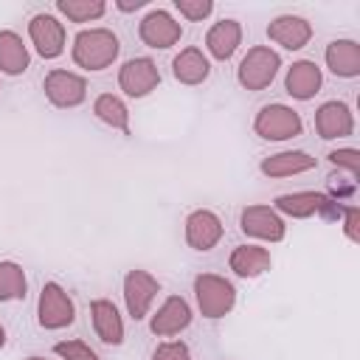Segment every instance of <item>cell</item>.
Listing matches in <instances>:
<instances>
[{"label": "cell", "mask_w": 360, "mask_h": 360, "mask_svg": "<svg viewBox=\"0 0 360 360\" xmlns=\"http://www.w3.org/2000/svg\"><path fill=\"white\" fill-rule=\"evenodd\" d=\"M121 42L110 28H84L73 37L70 56L84 70H104L118 59Z\"/></svg>", "instance_id": "obj_1"}, {"label": "cell", "mask_w": 360, "mask_h": 360, "mask_svg": "<svg viewBox=\"0 0 360 360\" xmlns=\"http://www.w3.org/2000/svg\"><path fill=\"white\" fill-rule=\"evenodd\" d=\"M194 298L202 318H225L236 304V287L217 273H200L194 278Z\"/></svg>", "instance_id": "obj_2"}, {"label": "cell", "mask_w": 360, "mask_h": 360, "mask_svg": "<svg viewBox=\"0 0 360 360\" xmlns=\"http://www.w3.org/2000/svg\"><path fill=\"white\" fill-rule=\"evenodd\" d=\"M278 68H281V56L270 45H253L236 68V82L245 90H264L276 79Z\"/></svg>", "instance_id": "obj_3"}, {"label": "cell", "mask_w": 360, "mask_h": 360, "mask_svg": "<svg viewBox=\"0 0 360 360\" xmlns=\"http://www.w3.org/2000/svg\"><path fill=\"white\" fill-rule=\"evenodd\" d=\"M37 321L42 329H65L76 321V304L68 295V290L56 281H45L39 290V301H37Z\"/></svg>", "instance_id": "obj_4"}, {"label": "cell", "mask_w": 360, "mask_h": 360, "mask_svg": "<svg viewBox=\"0 0 360 360\" xmlns=\"http://www.w3.org/2000/svg\"><path fill=\"white\" fill-rule=\"evenodd\" d=\"M304 129L301 115L287 104H264L253 118V132L262 141H290Z\"/></svg>", "instance_id": "obj_5"}, {"label": "cell", "mask_w": 360, "mask_h": 360, "mask_svg": "<svg viewBox=\"0 0 360 360\" xmlns=\"http://www.w3.org/2000/svg\"><path fill=\"white\" fill-rule=\"evenodd\" d=\"M42 90H45V98L59 107V110H73L79 107L84 98H87V79L73 73V70H65V68H53L45 82H42Z\"/></svg>", "instance_id": "obj_6"}, {"label": "cell", "mask_w": 360, "mask_h": 360, "mask_svg": "<svg viewBox=\"0 0 360 360\" xmlns=\"http://www.w3.org/2000/svg\"><path fill=\"white\" fill-rule=\"evenodd\" d=\"M273 211L292 219H307L312 214H343V205H338L335 197H326L321 191H290L276 197Z\"/></svg>", "instance_id": "obj_7"}, {"label": "cell", "mask_w": 360, "mask_h": 360, "mask_svg": "<svg viewBox=\"0 0 360 360\" xmlns=\"http://www.w3.org/2000/svg\"><path fill=\"white\" fill-rule=\"evenodd\" d=\"M160 292V281L146 270H129L124 276V304L132 321H143Z\"/></svg>", "instance_id": "obj_8"}, {"label": "cell", "mask_w": 360, "mask_h": 360, "mask_svg": "<svg viewBox=\"0 0 360 360\" xmlns=\"http://www.w3.org/2000/svg\"><path fill=\"white\" fill-rule=\"evenodd\" d=\"M138 37L146 48L155 51H166L172 45L180 42L183 37V25L166 11V8H152L149 14H143V20L138 22Z\"/></svg>", "instance_id": "obj_9"}, {"label": "cell", "mask_w": 360, "mask_h": 360, "mask_svg": "<svg viewBox=\"0 0 360 360\" xmlns=\"http://www.w3.org/2000/svg\"><path fill=\"white\" fill-rule=\"evenodd\" d=\"M160 84V70L149 56H135L127 59L118 70V87L129 98H143Z\"/></svg>", "instance_id": "obj_10"}, {"label": "cell", "mask_w": 360, "mask_h": 360, "mask_svg": "<svg viewBox=\"0 0 360 360\" xmlns=\"http://www.w3.org/2000/svg\"><path fill=\"white\" fill-rule=\"evenodd\" d=\"M239 228L245 236L262 242H281L287 236V225L281 214H276L270 205H245L239 214Z\"/></svg>", "instance_id": "obj_11"}, {"label": "cell", "mask_w": 360, "mask_h": 360, "mask_svg": "<svg viewBox=\"0 0 360 360\" xmlns=\"http://www.w3.org/2000/svg\"><path fill=\"white\" fill-rule=\"evenodd\" d=\"M28 37H31V45L37 48V53L42 59H56L65 53V25L48 11H39L31 17Z\"/></svg>", "instance_id": "obj_12"}, {"label": "cell", "mask_w": 360, "mask_h": 360, "mask_svg": "<svg viewBox=\"0 0 360 360\" xmlns=\"http://www.w3.org/2000/svg\"><path fill=\"white\" fill-rule=\"evenodd\" d=\"M222 239V219L208 208H194L186 217V245L197 253H208Z\"/></svg>", "instance_id": "obj_13"}, {"label": "cell", "mask_w": 360, "mask_h": 360, "mask_svg": "<svg viewBox=\"0 0 360 360\" xmlns=\"http://www.w3.org/2000/svg\"><path fill=\"white\" fill-rule=\"evenodd\" d=\"M191 323V307L183 295H169L158 312L149 318V332L158 335V338H172V335H180L183 329H188Z\"/></svg>", "instance_id": "obj_14"}, {"label": "cell", "mask_w": 360, "mask_h": 360, "mask_svg": "<svg viewBox=\"0 0 360 360\" xmlns=\"http://www.w3.org/2000/svg\"><path fill=\"white\" fill-rule=\"evenodd\" d=\"M267 39L281 45L284 51H301L312 39V25L298 14H278L267 25Z\"/></svg>", "instance_id": "obj_15"}, {"label": "cell", "mask_w": 360, "mask_h": 360, "mask_svg": "<svg viewBox=\"0 0 360 360\" xmlns=\"http://www.w3.org/2000/svg\"><path fill=\"white\" fill-rule=\"evenodd\" d=\"M315 132L323 141L349 138L354 132V115H352L349 104H343V101H323L315 110Z\"/></svg>", "instance_id": "obj_16"}, {"label": "cell", "mask_w": 360, "mask_h": 360, "mask_svg": "<svg viewBox=\"0 0 360 360\" xmlns=\"http://www.w3.org/2000/svg\"><path fill=\"white\" fill-rule=\"evenodd\" d=\"M323 84V73L321 68L312 62V59H298L287 68V76H284V90L298 98V101H309L315 98V93L321 90Z\"/></svg>", "instance_id": "obj_17"}, {"label": "cell", "mask_w": 360, "mask_h": 360, "mask_svg": "<svg viewBox=\"0 0 360 360\" xmlns=\"http://www.w3.org/2000/svg\"><path fill=\"white\" fill-rule=\"evenodd\" d=\"M90 321H93V332L101 343H107V346L124 343V321H121L118 307L110 298H96L90 304Z\"/></svg>", "instance_id": "obj_18"}, {"label": "cell", "mask_w": 360, "mask_h": 360, "mask_svg": "<svg viewBox=\"0 0 360 360\" xmlns=\"http://www.w3.org/2000/svg\"><path fill=\"white\" fill-rule=\"evenodd\" d=\"M239 45H242V25H239V20H231V17L219 20L205 34V51L217 62H228L236 53Z\"/></svg>", "instance_id": "obj_19"}, {"label": "cell", "mask_w": 360, "mask_h": 360, "mask_svg": "<svg viewBox=\"0 0 360 360\" xmlns=\"http://www.w3.org/2000/svg\"><path fill=\"white\" fill-rule=\"evenodd\" d=\"M309 169H315V158L304 149H284L259 163V172L264 177H292V174H304Z\"/></svg>", "instance_id": "obj_20"}, {"label": "cell", "mask_w": 360, "mask_h": 360, "mask_svg": "<svg viewBox=\"0 0 360 360\" xmlns=\"http://www.w3.org/2000/svg\"><path fill=\"white\" fill-rule=\"evenodd\" d=\"M172 73L180 84L194 87V84H202L211 76V62L197 45H188L172 59Z\"/></svg>", "instance_id": "obj_21"}, {"label": "cell", "mask_w": 360, "mask_h": 360, "mask_svg": "<svg viewBox=\"0 0 360 360\" xmlns=\"http://www.w3.org/2000/svg\"><path fill=\"white\" fill-rule=\"evenodd\" d=\"M228 267L239 278H256L273 267V256L267 248H259V245H236L228 256Z\"/></svg>", "instance_id": "obj_22"}, {"label": "cell", "mask_w": 360, "mask_h": 360, "mask_svg": "<svg viewBox=\"0 0 360 360\" xmlns=\"http://www.w3.org/2000/svg\"><path fill=\"white\" fill-rule=\"evenodd\" d=\"M326 68L340 79L360 76V45L354 39H332L323 51Z\"/></svg>", "instance_id": "obj_23"}, {"label": "cell", "mask_w": 360, "mask_h": 360, "mask_svg": "<svg viewBox=\"0 0 360 360\" xmlns=\"http://www.w3.org/2000/svg\"><path fill=\"white\" fill-rule=\"evenodd\" d=\"M31 65L28 45L17 31H0V73L6 76H20Z\"/></svg>", "instance_id": "obj_24"}, {"label": "cell", "mask_w": 360, "mask_h": 360, "mask_svg": "<svg viewBox=\"0 0 360 360\" xmlns=\"http://www.w3.org/2000/svg\"><path fill=\"white\" fill-rule=\"evenodd\" d=\"M93 115H96L101 124H107V127H112V129L129 135V110H127V104H124L118 96L101 93V96L93 101Z\"/></svg>", "instance_id": "obj_25"}, {"label": "cell", "mask_w": 360, "mask_h": 360, "mask_svg": "<svg viewBox=\"0 0 360 360\" xmlns=\"http://www.w3.org/2000/svg\"><path fill=\"white\" fill-rule=\"evenodd\" d=\"M25 292H28L25 270L17 262L3 259L0 262V304H6V301H22Z\"/></svg>", "instance_id": "obj_26"}, {"label": "cell", "mask_w": 360, "mask_h": 360, "mask_svg": "<svg viewBox=\"0 0 360 360\" xmlns=\"http://www.w3.org/2000/svg\"><path fill=\"white\" fill-rule=\"evenodd\" d=\"M56 11L70 22H93L104 17L107 3L104 0H56Z\"/></svg>", "instance_id": "obj_27"}, {"label": "cell", "mask_w": 360, "mask_h": 360, "mask_svg": "<svg viewBox=\"0 0 360 360\" xmlns=\"http://www.w3.org/2000/svg\"><path fill=\"white\" fill-rule=\"evenodd\" d=\"M53 352H56V357L59 360H101L84 340H79V338H73V340H59L56 346H53Z\"/></svg>", "instance_id": "obj_28"}, {"label": "cell", "mask_w": 360, "mask_h": 360, "mask_svg": "<svg viewBox=\"0 0 360 360\" xmlns=\"http://www.w3.org/2000/svg\"><path fill=\"white\" fill-rule=\"evenodd\" d=\"M326 158H329V163L346 169L352 180L360 177V152H357V149H352V146H346V149H335V152H329Z\"/></svg>", "instance_id": "obj_29"}, {"label": "cell", "mask_w": 360, "mask_h": 360, "mask_svg": "<svg viewBox=\"0 0 360 360\" xmlns=\"http://www.w3.org/2000/svg\"><path fill=\"white\" fill-rule=\"evenodd\" d=\"M174 8H177L186 20L202 22V20L214 11V3H211V0H174Z\"/></svg>", "instance_id": "obj_30"}, {"label": "cell", "mask_w": 360, "mask_h": 360, "mask_svg": "<svg viewBox=\"0 0 360 360\" xmlns=\"http://www.w3.org/2000/svg\"><path fill=\"white\" fill-rule=\"evenodd\" d=\"M152 360H191V349L183 340H166V343H158V349L152 352Z\"/></svg>", "instance_id": "obj_31"}, {"label": "cell", "mask_w": 360, "mask_h": 360, "mask_svg": "<svg viewBox=\"0 0 360 360\" xmlns=\"http://www.w3.org/2000/svg\"><path fill=\"white\" fill-rule=\"evenodd\" d=\"M343 233L349 242H360V208L357 205H343Z\"/></svg>", "instance_id": "obj_32"}, {"label": "cell", "mask_w": 360, "mask_h": 360, "mask_svg": "<svg viewBox=\"0 0 360 360\" xmlns=\"http://www.w3.org/2000/svg\"><path fill=\"white\" fill-rule=\"evenodd\" d=\"M146 3H149V0H127V3L118 0L115 6H118V11H138V8H143Z\"/></svg>", "instance_id": "obj_33"}, {"label": "cell", "mask_w": 360, "mask_h": 360, "mask_svg": "<svg viewBox=\"0 0 360 360\" xmlns=\"http://www.w3.org/2000/svg\"><path fill=\"white\" fill-rule=\"evenodd\" d=\"M6 346V329H3V323H0V349Z\"/></svg>", "instance_id": "obj_34"}, {"label": "cell", "mask_w": 360, "mask_h": 360, "mask_svg": "<svg viewBox=\"0 0 360 360\" xmlns=\"http://www.w3.org/2000/svg\"><path fill=\"white\" fill-rule=\"evenodd\" d=\"M25 360H45V357H39V354H31V357H25Z\"/></svg>", "instance_id": "obj_35"}]
</instances>
